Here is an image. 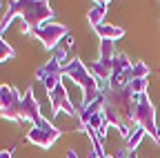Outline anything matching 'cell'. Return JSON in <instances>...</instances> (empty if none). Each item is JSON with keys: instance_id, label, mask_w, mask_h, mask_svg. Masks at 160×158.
<instances>
[{"instance_id": "5bb4252c", "label": "cell", "mask_w": 160, "mask_h": 158, "mask_svg": "<svg viewBox=\"0 0 160 158\" xmlns=\"http://www.w3.org/2000/svg\"><path fill=\"white\" fill-rule=\"evenodd\" d=\"M116 56V40H98V58L100 60H111Z\"/></svg>"}, {"instance_id": "7402d4cb", "label": "cell", "mask_w": 160, "mask_h": 158, "mask_svg": "<svg viewBox=\"0 0 160 158\" xmlns=\"http://www.w3.org/2000/svg\"><path fill=\"white\" fill-rule=\"evenodd\" d=\"M65 158H78V151H76L73 147H69V149L65 151Z\"/></svg>"}, {"instance_id": "6da1fadb", "label": "cell", "mask_w": 160, "mask_h": 158, "mask_svg": "<svg viewBox=\"0 0 160 158\" xmlns=\"http://www.w3.org/2000/svg\"><path fill=\"white\" fill-rule=\"evenodd\" d=\"M16 18H22V20L33 29L38 25L51 20L53 18V7L49 3H45V0H13V3H9L2 20H0V36L13 25Z\"/></svg>"}, {"instance_id": "8fae6325", "label": "cell", "mask_w": 160, "mask_h": 158, "mask_svg": "<svg viewBox=\"0 0 160 158\" xmlns=\"http://www.w3.org/2000/svg\"><path fill=\"white\" fill-rule=\"evenodd\" d=\"M107 11H109V3H107V0H100V3H96V5L87 11V20H89V25H91L93 29H96L98 25H102Z\"/></svg>"}, {"instance_id": "3957f363", "label": "cell", "mask_w": 160, "mask_h": 158, "mask_svg": "<svg viewBox=\"0 0 160 158\" xmlns=\"http://www.w3.org/2000/svg\"><path fill=\"white\" fill-rule=\"evenodd\" d=\"M129 120H133L138 127H142L149 136H153L158 131V116H156V107L153 103L149 100L147 94H140V96H133V105H131V111H129Z\"/></svg>"}, {"instance_id": "7a4b0ae2", "label": "cell", "mask_w": 160, "mask_h": 158, "mask_svg": "<svg viewBox=\"0 0 160 158\" xmlns=\"http://www.w3.org/2000/svg\"><path fill=\"white\" fill-rule=\"evenodd\" d=\"M62 76L67 78V80H71L73 85H78L80 89H85L87 103L105 94V87L100 85V80H96V78L91 76L89 67L82 63V58H78V56H73L71 60L62 67Z\"/></svg>"}, {"instance_id": "ffe728a7", "label": "cell", "mask_w": 160, "mask_h": 158, "mask_svg": "<svg viewBox=\"0 0 160 158\" xmlns=\"http://www.w3.org/2000/svg\"><path fill=\"white\" fill-rule=\"evenodd\" d=\"M53 58H56V60L65 67V65L69 63V51H67L65 47H56V49H53Z\"/></svg>"}, {"instance_id": "d6986e66", "label": "cell", "mask_w": 160, "mask_h": 158, "mask_svg": "<svg viewBox=\"0 0 160 158\" xmlns=\"http://www.w3.org/2000/svg\"><path fill=\"white\" fill-rule=\"evenodd\" d=\"M102 114H105V123H107L109 127H116V129H118V125L122 123V120H120V116H118V111H116L111 105H107Z\"/></svg>"}, {"instance_id": "ba28073f", "label": "cell", "mask_w": 160, "mask_h": 158, "mask_svg": "<svg viewBox=\"0 0 160 158\" xmlns=\"http://www.w3.org/2000/svg\"><path fill=\"white\" fill-rule=\"evenodd\" d=\"M47 98H49L51 116H60V114H65V116H69V118H76V116H78L76 107H73L71 100H69V91H67V87H65V80L60 83L51 94H47Z\"/></svg>"}, {"instance_id": "e0dca14e", "label": "cell", "mask_w": 160, "mask_h": 158, "mask_svg": "<svg viewBox=\"0 0 160 158\" xmlns=\"http://www.w3.org/2000/svg\"><path fill=\"white\" fill-rule=\"evenodd\" d=\"M149 89V78H133L129 83V91L131 96H140V94H147Z\"/></svg>"}, {"instance_id": "5b68a950", "label": "cell", "mask_w": 160, "mask_h": 158, "mask_svg": "<svg viewBox=\"0 0 160 158\" xmlns=\"http://www.w3.org/2000/svg\"><path fill=\"white\" fill-rule=\"evenodd\" d=\"M60 136H62V129H60L58 125H53L47 116H45L36 127H29V129H27V140H29L31 145L40 147V149H49Z\"/></svg>"}, {"instance_id": "9a60e30c", "label": "cell", "mask_w": 160, "mask_h": 158, "mask_svg": "<svg viewBox=\"0 0 160 158\" xmlns=\"http://www.w3.org/2000/svg\"><path fill=\"white\" fill-rule=\"evenodd\" d=\"M149 74H151V69H149L147 63L133 60V65H131V69H129V83L133 80V78H149Z\"/></svg>"}, {"instance_id": "52a82bcc", "label": "cell", "mask_w": 160, "mask_h": 158, "mask_svg": "<svg viewBox=\"0 0 160 158\" xmlns=\"http://www.w3.org/2000/svg\"><path fill=\"white\" fill-rule=\"evenodd\" d=\"M42 107H40V100L36 96L33 87H27V91L22 94V107H20V123H27L29 127H36L40 120H42Z\"/></svg>"}, {"instance_id": "ac0fdd59", "label": "cell", "mask_w": 160, "mask_h": 158, "mask_svg": "<svg viewBox=\"0 0 160 158\" xmlns=\"http://www.w3.org/2000/svg\"><path fill=\"white\" fill-rule=\"evenodd\" d=\"M13 56H16V51H13V47L9 45V40H5V38L0 36V63L11 60Z\"/></svg>"}, {"instance_id": "7c38bea8", "label": "cell", "mask_w": 160, "mask_h": 158, "mask_svg": "<svg viewBox=\"0 0 160 158\" xmlns=\"http://www.w3.org/2000/svg\"><path fill=\"white\" fill-rule=\"evenodd\" d=\"M65 87H67V91H69L71 105L76 107V111H80V109L87 105V94H85V89H80L78 85H73L71 80H67V78H65Z\"/></svg>"}, {"instance_id": "30bf717a", "label": "cell", "mask_w": 160, "mask_h": 158, "mask_svg": "<svg viewBox=\"0 0 160 158\" xmlns=\"http://www.w3.org/2000/svg\"><path fill=\"white\" fill-rule=\"evenodd\" d=\"M96 36L100 40H120L125 38V29L120 25H111V23H102L96 27Z\"/></svg>"}, {"instance_id": "4fadbf2b", "label": "cell", "mask_w": 160, "mask_h": 158, "mask_svg": "<svg viewBox=\"0 0 160 158\" xmlns=\"http://www.w3.org/2000/svg\"><path fill=\"white\" fill-rule=\"evenodd\" d=\"M47 76H62V65H60L53 56L49 58V60H47L42 67H38V69H36V78H38V83H42Z\"/></svg>"}, {"instance_id": "44dd1931", "label": "cell", "mask_w": 160, "mask_h": 158, "mask_svg": "<svg viewBox=\"0 0 160 158\" xmlns=\"http://www.w3.org/2000/svg\"><path fill=\"white\" fill-rule=\"evenodd\" d=\"M73 45H76V38H73L71 33H67V36H65V40H62V45H60V47H65V49L69 51V49H71Z\"/></svg>"}, {"instance_id": "277c9868", "label": "cell", "mask_w": 160, "mask_h": 158, "mask_svg": "<svg viewBox=\"0 0 160 158\" xmlns=\"http://www.w3.org/2000/svg\"><path fill=\"white\" fill-rule=\"evenodd\" d=\"M67 33H69V29H67L65 23H53V20H47V23H42V25H38V27L31 29V36L47 51H53L56 47L62 45Z\"/></svg>"}, {"instance_id": "2e32d148", "label": "cell", "mask_w": 160, "mask_h": 158, "mask_svg": "<svg viewBox=\"0 0 160 158\" xmlns=\"http://www.w3.org/2000/svg\"><path fill=\"white\" fill-rule=\"evenodd\" d=\"M145 136H147V131H145L142 127H138V125H136V129H133V134L129 136V140H127L125 147H127L129 151H136V149L140 147V143L145 140Z\"/></svg>"}, {"instance_id": "9c48e42d", "label": "cell", "mask_w": 160, "mask_h": 158, "mask_svg": "<svg viewBox=\"0 0 160 158\" xmlns=\"http://www.w3.org/2000/svg\"><path fill=\"white\" fill-rule=\"evenodd\" d=\"M87 67H89L91 76L96 78V80H100V83H109V78H111V74H113L111 60H100V58H96V60H93L91 65H87Z\"/></svg>"}, {"instance_id": "8992f818", "label": "cell", "mask_w": 160, "mask_h": 158, "mask_svg": "<svg viewBox=\"0 0 160 158\" xmlns=\"http://www.w3.org/2000/svg\"><path fill=\"white\" fill-rule=\"evenodd\" d=\"M22 94H18L11 85L0 83V116L7 120H20Z\"/></svg>"}, {"instance_id": "603a6c76", "label": "cell", "mask_w": 160, "mask_h": 158, "mask_svg": "<svg viewBox=\"0 0 160 158\" xmlns=\"http://www.w3.org/2000/svg\"><path fill=\"white\" fill-rule=\"evenodd\" d=\"M105 158H113V154H107V156H105Z\"/></svg>"}]
</instances>
